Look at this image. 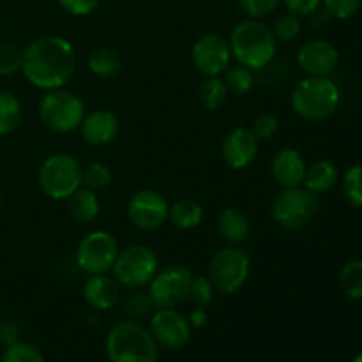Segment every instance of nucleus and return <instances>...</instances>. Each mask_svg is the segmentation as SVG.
I'll use <instances>...</instances> for the list:
<instances>
[{
	"mask_svg": "<svg viewBox=\"0 0 362 362\" xmlns=\"http://www.w3.org/2000/svg\"><path fill=\"white\" fill-rule=\"evenodd\" d=\"M218 232L230 246H239L250 237L251 226L244 212L235 207H228L219 212Z\"/></svg>",
	"mask_w": 362,
	"mask_h": 362,
	"instance_id": "20",
	"label": "nucleus"
},
{
	"mask_svg": "<svg viewBox=\"0 0 362 362\" xmlns=\"http://www.w3.org/2000/svg\"><path fill=\"white\" fill-rule=\"evenodd\" d=\"M122 310L129 315L131 320H140V318H145L148 317V315L154 313L156 308L154 304H152L148 292H141V290L138 288L124 299Z\"/></svg>",
	"mask_w": 362,
	"mask_h": 362,
	"instance_id": "30",
	"label": "nucleus"
},
{
	"mask_svg": "<svg viewBox=\"0 0 362 362\" xmlns=\"http://www.w3.org/2000/svg\"><path fill=\"white\" fill-rule=\"evenodd\" d=\"M23 66V49L14 45H0V76H14Z\"/></svg>",
	"mask_w": 362,
	"mask_h": 362,
	"instance_id": "35",
	"label": "nucleus"
},
{
	"mask_svg": "<svg viewBox=\"0 0 362 362\" xmlns=\"http://www.w3.org/2000/svg\"><path fill=\"white\" fill-rule=\"evenodd\" d=\"M341 92L331 76H308L292 92V108L306 120H324L338 110Z\"/></svg>",
	"mask_w": 362,
	"mask_h": 362,
	"instance_id": "4",
	"label": "nucleus"
},
{
	"mask_svg": "<svg viewBox=\"0 0 362 362\" xmlns=\"http://www.w3.org/2000/svg\"><path fill=\"white\" fill-rule=\"evenodd\" d=\"M343 194L350 205L362 209V165L349 168L343 175Z\"/></svg>",
	"mask_w": 362,
	"mask_h": 362,
	"instance_id": "31",
	"label": "nucleus"
},
{
	"mask_svg": "<svg viewBox=\"0 0 362 362\" xmlns=\"http://www.w3.org/2000/svg\"><path fill=\"white\" fill-rule=\"evenodd\" d=\"M361 7H362V0H361Z\"/></svg>",
	"mask_w": 362,
	"mask_h": 362,
	"instance_id": "44",
	"label": "nucleus"
},
{
	"mask_svg": "<svg viewBox=\"0 0 362 362\" xmlns=\"http://www.w3.org/2000/svg\"><path fill=\"white\" fill-rule=\"evenodd\" d=\"M214 285L209 279V276H193L189 288V299L194 308H207L214 299Z\"/></svg>",
	"mask_w": 362,
	"mask_h": 362,
	"instance_id": "33",
	"label": "nucleus"
},
{
	"mask_svg": "<svg viewBox=\"0 0 362 362\" xmlns=\"http://www.w3.org/2000/svg\"><path fill=\"white\" fill-rule=\"evenodd\" d=\"M168 219L172 225L179 230H191L197 228L202 221H204V209L197 200L191 198H182V200L175 202L170 207Z\"/></svg>",
	"mask_w": 362,
	"mask_h": 362,
	"instance_id": "23",
	"label": "nucleus"
},
{
	"mask_svg": "<svg viewBox=\"0 0 362 362\" xmlns=\"http://www.w3.org/2000/svg\"><path fill=\"white\" fill-rule=\"evenodd\" d=\"M119 243L105 230L87 233L78 244L76 265L87 276L108 274L119 255Z\"/></svg>",
	"mask_w": 362,
	"mask_h": 362,
	"instance_id": "10",
	"label": "nucleus"
},
{
	"mask_svg": "<svg viewBox=\"0 0 362 362\" xmlns=\"http://www.w3.org/2000/svg\"><path fill=\"white\" fill-rule=\"evenodd\" d=\"M158 271V255L144 244H133L119 251L112 269L113 278L119 281V285L129 290H138L148 285Z\"/></svg>",
	"mask_w": 362,
	"mask_h": 362,
	"instance_id": "7",
	"label": "nucleus"
},
{
	"mask_svg": "<svg viewBox=\"0 0 362 362\" xmlns=\"http://www.w3.org/2000/svg\"><path fill=\"white\" fill-rule=\"evenodd\" d=\"M189 320L177 308H158L151 315V331L152 338L159 346L170 350H179L186 346L191 339Z\"/></svg>",
	"mask_w": 362,
	"mask_h": 362,
	"instance_id": "13",
	"label": "nucleus"
},
{
	"mask_svg": "<svg viewBox=\"0 0 362 362\" xmlns=\"http://www.w3.org/2000/svg\"><path fill=\"white\" fill-rule=\"evenodd\" d=\"M278 129L279 120L272 113H262L255 119L253 126H251V131H253L258 140H271V138L276 136Z\"/></svg>",
	"mask_w": 362,
	"mask_h": 362,
	"instance_id": "38",
	"label": "nucleus"
},
{
	"mask_svg": "<svg viewBox=\"0 0 362 362\" xmlns=\"http://www.w3.org/2000/svg\"><path fill=\"white\" fill-rule=\"evenodd\" d=\"M57 4L73 16H87L98 9L99 0H57Z\"/></svg>",
	"mask_w": 362,
	"mask_h": 362,
	"instance_id": "39",
	"label": "nucleus"
},
{
	"mask_svg": "<svg viewBox=\"0 0 362 362\" xmlns=\"http://www.w3.org/2000/svg\"><path fill=\"white\" fill-rule=\"evenodd\" d=\"M260 140L251 127H237L230 131L221 145L223 161L232 170H244L257 159Z\"/></svg>",
	"mask_w": 362,
	"mask_h": 362,
	"instance_id": "16",
	"label": "nucleus"
},
{
	"mask_svg": "<svg viewBox=\"0 0 362 362\" xmlns=\"http://www.w3.org/2000/svg\"><path fill=\"white\" fill-rule=\"evenodd\" d=\"M23 119L20 99L14 94L0 90V136L14 133Z\"/></svg>",
	"mask_w": 362,
	"mask_h": 362,
	"instance_id": "25",
	"label": "nucleus"
},
{
	"mask_svg": "<svg viewBox=\"0 0 362 362\" xmlns=\"http://www.w3.org/2000/svg\"><path fill=\"white\" fill-rule=\"evenodd\" d=\"M78 129L85 144L90 147H103L115 140L120 131V122L110 110H94L85 113Z\"/></svg>",
	"mask_w": 362,
	"mask_h": 362,
	"instance_id": "17",
	"label": "nucleus"
},
{
	"mask_svg": "<svg viewBox=\"0 0 362 362\" xmlns=\"http://www.w3.org/2000/svg\"><path fill=\"white\" fill-rule=\"evenodd\" d=\"M228 94L230 92L226 88L225 81L219 76H205V80L198 87V98H200V103L207 110L221 108L226 103Z\"/></svg>",
	"mask_w": 362,
	"mask_h": 362,
	"instance_id": "26",
	"label": "nucleus"
},
{
	"mask_svg": "<svg viewBox=\"0 0 362 362\" xmlns=\"http://www.w3.org/2000/svg\"><path fill=\"white\" fill-rule=\"evenodd\" d=\"M232 59L228 39L216 32H209L198 37L191 49V60L194 67L205 76H221Z\"/></svg>",
	"mask_w": 362,
	"mask_h": 362,
	"instance_id": "12",
	"label": "nucleus"
},
{
	"mask_svg": "<svg viewBox=\"0 0 362 362\" xmlns=\"http://www.w3.org/2000/svg\"><path fill=\"white\" fill-rule=\"evenodd\" d=\"M235 2L247 18L260 20L274 13L281 0H235Z\"/></svg>",
	"mask_w": 362,
	"mask_h": 362,
	"instance_id": "36",
	"label": "nucleus"
},
{
	"mask_svg": "<svg viewBox=\"0 0 362 362\" xmlns=\"http://www.w3.org/2000/svg\"><path fill=\"white\" fill-rule=\"evenodd\" d=\"M272 34H274L276 41L281 42H292L299 37L300 34V20L299 16L292 13H286L283 16H279L276 20L274 27L271 28Z\"/></svg>",
	"mask_w": 362,
	"mask_h": 362,
	"instance_id": "34",
	"label": "nucleus"
},
{
	"mask_svg": "<svg viewBox=\"0 0 362 362\" xmlns=\"http://www.w3.org/2000/svg\"><path fill=\"white\" fill-rule=\"evenodd\" d=\"M232 57L237 64L251 71H260L272 62L278 41L271 27L257 18H247L233 27L228 39Z\"/></svg>",
	"mask_w": 362,
	"mask_h": 362,
	"instance_id": "2",
	"label": "nucleus"
},
{
	"mask_svg": "<svg viewBox=\"0 0 362 362\" xmlns=\"http://www.w3.org/2000/svg\"><path fill=\"white\" fill-rule=\"evenodd\" d=\"M76 69V52L67 39L46 35L28 42L23 49L21 73L41 90L62 88Z\"/></svg>",
	"mask_w": 362,
	"mask_h": 362,
	"instance_id": "1",
	"label": "nucleus"
},
{
	"mask_svg": "<svg viewBox=\"0 0 362 362\" xmlns=\"http://www.w3.org/2000/svg\"><path fill=\"white\" fill-rule=\"evenodd\" d=\"M193 272L182 265H170L156 272L148 283V296L154 308H179L189 299Z\"/></svg>",
	"mask_w": 362,
	"mask_h": 362,
	"instance_id": "11",
	"label": "nucleus"
},
{
	"mask_svg": "<svg viewBox=\"0 0 362 362\" xmlns=\"http://www.w3.org/2000/svg\"><path fill=\"white\" fill-rule=\"evenodd\" d=\"M250 255L239 246L221 247L209 262V279L221 293H235L250 276Z\"/></svg>",
	"mask_w": 362,
	"mask_h": 362,
	"instance_id": "9",
	"label": "nucleus"
},
{
	"mask_svg": "<svg viewBox=\"0 0 362 362\" xmlns=\"http://www.w3.org/2000/svg\"><path fill=\"white\" fill-rule=\"evenodd\" d=\"M297 62L308 76H331L339 64V52L332 42L311 39L297 52Z\"/></svg>",
	"mask_w": 362,
	"mask_h": 362,
	"instance_id": "15",
	"label": "nucleus"
},
{
	"mask_svg": "<svg viewBox=\"0 0 362 362\" xmlns=\"http://www.w3.org/2000/svg\"><path fill=\"white\" fill-rule=\"evenodd\" d=\"M112 184V172L105 163H90L81 168V186L92 191H101Z\"/></svg>",
	"mask_w": 362,
	"mask_h": 362,
	"instance_id": "29",
	"label": "nucleus"
},
{
	"mask_svg": "<svg viewBox=\"0 0 362 362\" xmlns=\"http://www.w3.org/2000/svg\"><path fill=\"white\" fill-rule=\"evenodd\" d=\"M67 212L76 223H90L99 216V198L88 187H78L67 198Z\"/></svg>",
	"mask_w": 362,
	"mask_h": 362,
	"instance_id": "22",
	"label": "nucleus"
},
{
	"mask_svg": "<svg viewBox=\"0 0 362 362\" xmlns=\"http://www.w3.org/2000/svg\"><path fill=\"white\" fill-rule=\"evenodd\" d=\"M288 13L296 16H311L317 9H320L322 0H283Z\"/></svg>",
	"mask_w": 362,
	"mask_h": 362,
	"instance_id": "40",
	"label": "nucleus"
},
{
	"mask_svg": "<svg viewBox=\"0 0 362 362\" xmlns=\"http://www.w3.org/2000/svg\"><path fill=\"white\" fill-rule=\"evenodd\" d=\"M308 165L299 151L292 147L281 148L274 156L271 165L272 177L281 187H299L303 186L306 177Z\"/></svg>",
	"mask_w": 362,
	"mask_h": 362,
	"instance_id": "19",
	"label": "nucleus"
},
{
	"mask_svg": "<svg viewBox=\"0 0 362 362\" xmlns=\"http://www.w3.org/2000/svg\"><path fill=\"white\" fill-rule=\"evenodd\" d=\"M352 362H362V352H361V354H359V356H357V357H356V359H354Z\"/></svg>",
	"mask_w": 362,
	"mask_h": 362,
	"instance_id": "42",
	"label": "nucleus"
},
{
	"mask_svg": "<svg viewBox=\"0 0 362 362\" xmlns=\"http://www.w3.org/2000/svg\"><path fill=\"white\" fill-rule=\"evenodd\" d=\"M110 362H158L159 345L151 331L136 320L117 322L106 336Z\"/></svg>",
	"mask_w": 362,
	"mask_h": 362,
	"instance_id": "3",
	"label": "nucleus"
},
{
	"mask_svg": "<svg viewBox=\"0 0 362 362\" xmlns=\"http://www.w3.org/2000/svg\"><path fill=\"white\" fill-rule=\"evenodd\" d=\"M83 117V101L76 94L64 88L48 90L39 101V119L53 133H73L80 127Z\"/></svg>",
	"mask_w": 362,
	"mask_h": 362,
	"instance_id": "5",
	"label": "nucleus"
},
{
	"mask_svg": "<svg viewBox=\"0 0 362 362\" xmlns=\"http://www.w3.org/2000/svg\"><path fill=\"white\" fill-rule=\"evenodd\" d=\"M339 283L345 296L352 300H362V260H349L339 271Z\"/></svg>",
	"mask_w": 362,
	"mask_h": 362,
	"instance_id": "27",
	"label": "nucleus"
},
{
	"mask_svg": "<svg viewBox=\"0 0 362 362\" xmlns=\"http://www.w3.org/2000/svg\"><path fill=\"white\" fill-rule=\"evenodd\" d=\"M87 66L88 71L95 74V76L112 78L122 69V59H120V55L115 49L101 46V48L92 49L87 59Z\"/></svg>",
	"mask_w": 362,
	"mask_h": 362,
	"instance_id": "24",
	"label": "nucleus"
},
{
	"mask_svg": "<svg viewBox=\"0 0 362 362\" xmlns=\"http://www.w3.org/2000/svg\"><path fill=\"white\" fill-rule=\"evenodd\" d=\"M209 320V315L205 308H194L189 315V325L194 329H200L207 324Z\"/></svg>",
	"mask_w": 362,
	"mask_h": 362,
	"instance_id": "41",
	"label": "nucleus"
},
{
	"mask_svg": "<svg viewBox=\"0 0 362 362\" xmlns=\"http://www.w3.org/2000/svg\"><path fill=\"white\" fill-rule=\"evenodd\" d=\"M324 9L336 20H349L361 9V0H324Z\"/></svg>",
	"mask_w": 362,
	"mask_h": 362,
	"instance_id": "37",
	"label": "nucleus"
},
{
	"mask_svg": "<svg viewBox=\"0 0 362 362\" xmlns=\"http://www.w3.org/2000/svg\"><path fill=\"white\" fill-rule=\"evenodd\" d=\"M338 166L332 161H327V159H320V161H315L313 165L308 166L303 186L311 193L324 194L331 191L338 184Z\"/></svg>",
	"mask_w": 362,
	"mask_h": 362,
	"instance_id": "21",
	"label": "nucleus"
},
{
	"mask_svg": "<svg viewBox=\"0 0 362 362\" xmlns=\"http://www.w3.org/2000/svg\"><path fill=\"white\" fill-rule=\"evenodd\" d=\"M223 81H225L228 92L235 95H244L253 88L255 74L247 67L235 64V66L226 67V71L223 73Z\"/></svg>",
	"mask_w": 362,
	"mask_h": 362,
	"instance_id": "28",
	"label": "nucleus"
},
{
	"mask_svg": "<svg viewBox=\"0 0 362 362\" xmlns=\"http://www.w3.org/2000/svg\"><path fill=\"white\" fill-rule=\"evenodd\" d=\"M2 362H45L41 350L30 343L14 341L4 350Z\"/></svg>",
	"mask_w": 362,
	"mask_h": 362,
	"instance_id": "32",
	"label": "nucleus"
},
{
	"mask_svg": "<svg viewBox=\"0 0 362 362\" xmlns=\"http://www.w3.org/2000/svg\"><path fill=\"white\" fill-rule=\"evenodd\" d=\"M39 187L52 200H67L81 187V165L78 159L66 152L48 156L39 168Z\"/></svg>",
	"mask_w": 362,
	"mask_h": 362,
	"instance_id": "6",
	"label": "nucleus"
},
{
	"mask_svg": "<svg viewBox=\"0 0 362 362\" xmlns=\"http://www.w3.org/2000/svg\"><path fill=\"white\" fill-rule=\"evenodd\" d=\"M170 204L159 191L140 189L127 204V216L140 230H158L168 219Z\"/></svg>",
	"mask_w": 362,
	"mask_h": 362,
	"instance_id": "14",
	"label": "nucleus"
},
{
	"mask_svg": "<svg viewBox=\"0 0 362 362\" xmlns=\"http://www.w3.org/2000/svg\"><path fill=\"white\" fill-rule=\"evenodd\" d=\"M318 209V194L304 186L283 187L272 202V218L281 228L300 230L313 219Z\"/></svg>",
	"mask_w": 362,
	"mask_h": 362,
	"instance_id": "8",
	"label": "nucleus"
},
{
	"mask_svg": "<svg viewBox=\"0 0 362 362\" xmlns=\"http://www.w3.org/2000/svg\"><path fill=\"white\" fill-rule=\"evenodd\" d=\"M81 292H83L85 303L98 311L112 310L120 300L119 281L108 274L88 276Z\"/></svg>",
	"mask_w": 362,
	"mask_h": 362,
	"instance_id": "18",
	"label": "nucleus"
},
{
	"mask_svg": "<svg viewBox=\"0 0 362 362\" xmlns=\"http://www.w3.org/2000/svg\"><path fill=\"white\" fill-rule=\"evenodd\" d=\"M0 209H2V193H0Z\"/></svg>",
	"mask_w": 362,
	"mask_h": 362,
	"instance_id": "43",
	"label": "nucleus"
}]
</instances>
